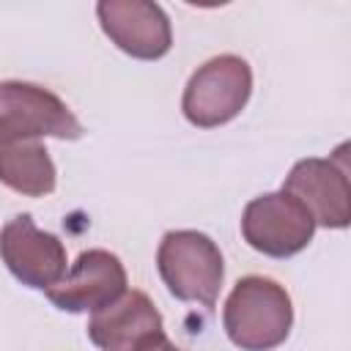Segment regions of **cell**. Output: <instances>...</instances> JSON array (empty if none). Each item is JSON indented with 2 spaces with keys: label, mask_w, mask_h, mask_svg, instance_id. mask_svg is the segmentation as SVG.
Returning a JSON list of instances; mask_svg holds the SVG:
<instances>
[{
  "label": "cell",
  "mask_w": 351,
  "mask_h": 351,
  "mask_svg": "<svg viewBox=\"0 0 351 351\" xmlns=\"http://www.w3.org/2000/svg\"><path fill=\"white\" fill-rule=\"evenodd\" d=\"M222 326L228 340L241 351H271L282 346L293 326L288 291L261 274L241 277L225 299Z\"/></svg>",
  "instance_id": "obj_1"
},
{
  "label": "cell",
  "mask_w": 351,
  "mask_h": 351,
  "mask_svg": "<svg viewBox=\"0 0 351 351\" xmlns=\"http://www.w3.org/2000/svg\"><path fill=\"white\" fill-rule=\"evenodd\" d=\"M156 269L167 291L181 302H197L214 307L225 263L217 241L200 230H170L156 250Z\"/></svg>",
  "instance_id": "obj_2"
},
{
  "label": "cell",
  "mask_w": 351,
  "mask_h": 351,
  "mask_svg": "<svg viewBox=\"0 0 351 351\" xmlns=\"http://www.w3.org/2000/svg\"><path fill=\"white\" fill-rule=\"evenodd\" d=\"M252 69L239 55H217L197 66L184 88V118L197 129H214L233 121L250 101Z\"/></svg>",
  "instance_id": "obj_3"
},
{
  "label": "cell",
  "mask_w": 351,
  "mask_h": 351,
  "mask_svg": "<svg viewBox=\"0 0 351 351\" xmlns=\"http://www.w3.org/2000/svg\"><path fill=\"white\" fill-rule=\"evenodd\" d=\"M85 134L77 115L52 90L22 82H0V140H80Z\"/></svg>",
  "instance_id": "obj_4"
},
{
  "label": "cell",
  "mask_w": 351,
  "mask_h": 351,
  "mask_svg": "<svg viewBox=\"0 0 351 351\" xmlns=\"http://www.w3.org/2000/svg\"><path fill=\"white\" fill-rule=\"evenodd\" d=\"M315 233V222L307 208L288 192H263L244 206L241 236L244 241L269 258H291L302 252Z\"/></svg>",
  "instance_id": "obj_5"
},
{
  "label": "cell",
  "mask_w": 351,
  "mask_h": 351,
  "mask_svg": "<svg viewBox=\"0 0 351 351\" xmlns=\"http://www.w3.org/2000/svg\"><path fill=\"white\" fill-rule=\"evenodd\" d=\"M282 192L296 197L307 214L313 217L315 228L343 230L351 219V186H348V165H346V145L335 151V156H307L299 159L291 173L285 176Z\"/></svg>",
  "instance_id": "obj_6"
},
{
  "label": "cell",
  "mask_w": 351,
  "mask_h": 351,
  "mask_svg": "<svg viewBox=\"0 0 351 351\" xmlns=\"http://www.w3.org/2000/svg\"><path fill=\"white\" fill-rule=\"evenodd\" d=\"M0 258L27 288L47 291L66 274V247L55 233L41 230L30 214H16L0 230Z\"/></svg>",
  "instance_id": "obj_7"
},
{
  "label": "cell",
  "mask_w": 351,
  "mask_h": 351,
  "mask_svg": "<svg viewBox=\"0 0 351 351\" xmlns=\"http://www.w3.org/2000/svg\"><path fill=\"white\" fill-rule=\"evenodd\" d=\"M126 291V269L110 250H85L71 269L47 288V299L63 313H96Z\"/></svg>",
  "instance_id": "obj_8"
},
{
  "label": "cell",
  "mask_w": 351,
  "mask_h": 351,
  "mask_svg": "<svg viewBox=\"0 0 351 351\" xmlns=\"http://www.w3.org/2000/svg\"><path fill=\"white\" fill-rule=\"evenodd\" d=\"M96 16L104 36L129 58L159 60L173 47L170 19L162 5L148 0H101Z\"/></svg>",
  "instance_id": "obj_9"
},
{
  "label": "cell",
  "mask_w": 351,
  "mask_h": 351,
  "mask_svg": "<svg viewBox=\"0 0 351 351\" xmlns=\"http://www.w3.org/2000/svg\"><path fill=\"white\" fill-rule=\"evenodd\" d=\"M156 332H162V313L148 293L129 288L88 321V337L101 351H132Z\"/></svg>",
  "instance_id": "obj_10"
},
{
  "label": "cell",
  "mask_w": 351,
  "mask_h": 351,
  "mask_svg": "<svg viewBox=\"0 0 351 351\" xmlns=\"http://www.w3.org/2000/svg\"><path fill=\"white\" fill-rule=\"evenodd\" d=\"M0 181L25 197H47L58 170L41 140H0Z\"/></svg>",
  "instance_id": "obj_11"
},
{
  "label": "cell",
  "mask_w": 351,
  "mask_h": 351,
  "mask_svg": "<svg viewBox=\"0 0 351 351\" xmlns=\"http://www.w3.org/2000/svg\"><path fill=\"white\" fill-rule=\"evenodd\" d=\"M132 351H181V348H178L176 343H170L165 332H156V335H151L148 340H143L140 346H134Z\"/></svg>",
  "instance_id": "obj_12"
}]
</instances>
